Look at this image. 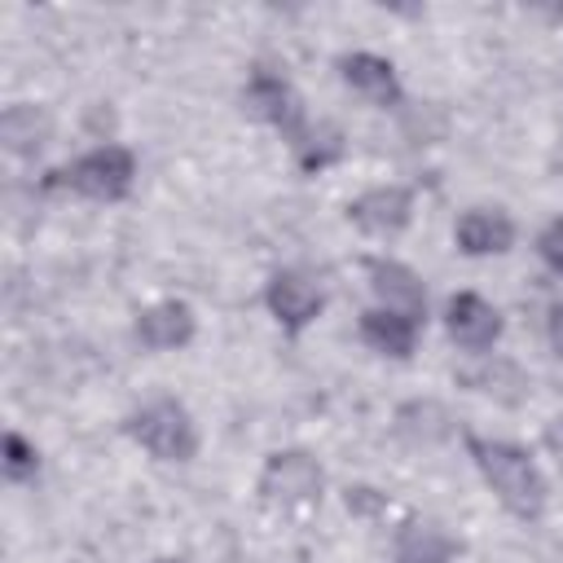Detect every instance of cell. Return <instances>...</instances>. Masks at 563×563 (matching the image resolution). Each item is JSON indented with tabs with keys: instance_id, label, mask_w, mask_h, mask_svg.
<instances>
[{
	"instance_id": "cell-17",
	"label": "cell",
	"mask_w": 563,
	"mask_h": 563,
	"mask_svg": "<svg viewBox=\"0 0 563 563\" xmlns=\"http://www.w3.org/2000/svg\"><path fill=\"white\" fill-rule=\"evenodd\" d=\"M295 158L303 172H325L330 163L343 158V132L334 123H312L308 136L295 145Z\"/></svg>"
},
{
	"instance_id": "cell-7",
	"label": "cell",
	"mask_w": 563,
	"mask_h": 563,
	"mask_svg": "<svg viewBox=\"0 0 563 563\" xmlns=\"http://www.w3.org/2000/svg\"><path fill=\"white\" fill-rule=\"evenodd\" d=\"M347 220L365 238H396L413 220V189L409 185H374L347 202Z\"/></svg>"
},
{
	"instance_id": "cell-5",
	"label": "cell",
	"mask_w": 563,
	"mask_h": 563,
	"mask_svg": "<svg viewBox=\"0 0 563 563\" xmlns=\"http://www.w3.org/2000/svg\"><path fill=\"white\" fill-rule=\"evenodd\" d=\"M321 493H325V471L312 453H303V449L268 453V462L260 471V497L268 506L303 510V506H317Z\"/></svg>"
},
{
	"instance_id": "cell-22",
	"label": "cell",
	"mask_w": 563,
	"mask_h": 563,
	"mask_svg": "<svg viewBox=\"0 0 563 563\" xmlns=\"http://www.w3.org/2000/svg\"><path fill=\"white\" fill-rule=\"evenodd\" d=\"M154 563H185V559H154Z\"/></svg>"
},
{
	"instance_id": "cell-8",
	"label": "cell",
	"mask_w": 563,
	"mask_h": 563,
	"mask_svg": "<svg viewBox=\"0 0 563 563\" xmlns=\"http://www.w3.org/2000/svg\"><path fill=\"white\" fill-rule=\"evenodd\" d=\"M365 282H369L378 308L413 317V321H427V286L409 264L387 260V255H369L365 260Z\"/></svg>"
},
{
	"instance_id": "cell-3",
	"label": "cell",
	"mask_w": 563,
	"mask_h": 563,
	"mask_svg": "<svg viewBox=\"0 0 563 563\" xmlns=\"http://www.w3.org/2000/svg\"><path fill=\"white\" fill-rule=\"evenodd\" d=\"M123 431L154 457V462H194L198 457V427L194 413L176 396H154L128 413Z\"/></svg>"
},
{
	"instance_id": "cell-10",
	"label": "cell",
	"mask_w": 563,
	"mask_h": 563,
	"mask_svg": "<svg viewBox=\"0 0 563 563\" xmlns=\"http://www.w3.org/2000/svg\"><path fill=\"white\" fill-rule=\"evenodd\" d=\"M132 330H136L141 347H150V352H176V347L194 343L198 317H194V308L185 299H158V303H150V308L136 312V325Z\"/></svg>"
},
{
	"instance_id": "cell-11",
	"label": "cell",
	"mask_w": 563,
	"mask_h": 563,
	"mask_svg": "<svg viewBox=\"0 0 563 563\" xmlns=\"http://www.w3.org/2000/svg\"><path fill=\"white\" fill-rule=\"evenodd\" d=\"M453 242L462 255L484 260V255H506L515 246V220L501 207H471L453 224Z\"/></svg>"
},
{
	"instance_id": "cell-4",
	"label": "cell",
	"mask_w": 563,
	"mask_h": 563,
	"mask_svg": "<svg viewBox=\"0 0 563 563\" xmlns=\"http://www.w3.org/2000/svg\"><path fill=\"white\" fill-rule=\"evenodd\" d=\"M242 110L246 114H255L260 123H268V128H277L286 141H290V150L308 136V114H303V97L295 92V84L286 79V75H277V70H268V66H255L251 75H246V84H242Z\"/></svg>"
},
{
	"instance_id": "cell-19",
	"label": "cell",
	"mask_w": 563,
	"mask_h": 563,
	"mask_svg": "<svg viewBox=\"0 0 563 563\" xmlns=\"http://www.w3.org/2000/svg\"><path fill=\"white\" fill-rule=\"evenodd\" d=\"M532 251H537V260H541L554 277H563V216H554V220H545V224L537 229Z\"/></svg>"
},
{
	"instance_id": "cell-16",
	"label": "cell",
	"mask_w": 563,
	"mask_h": 563,
	"mask_svg": "<svg viewBox=\"0 0 563 563\" xmlns=\"http://www.w3.org/2000/svg\"><path fill=\"white\" fill-rule=\"evenodd\" d=\"M396 431L409 440V444H444L453 435V413L440 405V400H405L396 409Z\"/></svg>"
},
{
	"instance_id": "cell-12",
	"label": "cell",
	"mask_w": 563,
	"mask_h": 563,
	"mask_svg": "<svg viewBox=\"0 0 563 563\" xmlns=\"http://www.w3.org/2000/svg\"><path fill=\"white\" fill-rule=\"evenodd\" d=\"M339 79L356 92V97H365V101H374V106H400V79H396V66L387 62V57H378V53H343L339 57Z\"/></svg>"
},
{
	"instance_id": "cell-1",
	"label": "cell",
	"mask_w": 563,
	"mask_h": 563,
	"mask_svg": "<svg viewBox=\"0 0 563 563\" xmlns=\"http://www.w3.org/2000/svg\"><path fill=\"white\" fill-rule=\"evenodd\" d=\"M462 440H466V453L479 466L484 484L497 493V501L515 519H541V510L550 501V484H545L541 466L532 462V453L510 444V440H488V435H475V431H466Z\"/></svg>"
},
{
	"instance_id": "cell-18",
	"label": "cell",
	"mask_w": 563,
	"mask_h": 563,
	"mask_svg": "<svg viewBox=\"0 0 563 563\" xmlns=\"http://www.w3.org/2000/svg\"><path fill=\"white\" fill-rule=\"evenodd\" d=\"M0 466H4V479L9 484H31L40 475V449L22 431H4V457H0Z\"/></svg>"
},
{
	"instance_id": "cell-2",
	"label": "cell",
	"mask_w": 563,
	"mask_h": 563,
	"mask_svg": "<svg viewBox=\"0 0 563 563\" xmlns=\"http://www.w3.org/2000/svg\"><path fill=\"white\" fill-rule=\"evenodd\" d=\"M132 180H136V154L119 141H106V145L79 154L75 163L48 172L40 185L44 189H70L88 202H123L132 194Z\"/></svg>"
},
{
	"instance_id": "cell-20",
	"label": "cell",
	"mask_w": 563,
	"mask_h": 563,
	"mask_svg": "<svg viewBox=\"0 0 563 563\" xmlns=\"http://www.w3.org/2000/svg\"><path fill=\"white\" fill-rule=\"evenodd\" d=\"M343 501H347V510H352V515H378V510L387 506V497H383L378 488H369V484L347 488V497H343Z\"/></svg>"
},
{
	"instance_id": "cell-15",
	"label": "cell",
	"mask_w": 563,
	"mask_h": 563,
	"mask_svg": "<svg viewBox=\"0 0 563 563\" xmlns=\"http://www.w3.org/2000/svg\"><path fill=\"white\" fill-rule=\"evenodd\" d=\"M48 132H53L48 114H44L40 106H31V101H13V106H4V114H0V141H4V150L18 154V158L35 154V150L48 141Z\"/></svg>"
},
{
	"instance_id": "cell-14",
	"label": "cell",
	"mask_w": 563,
	"mask_h": 563,
	"mask_svg": "<svg viewBox=\"0 0 563 563\" xmlns=\"http://www.w3.org/2000/svg\"><path fill=\"white\" fill-rule=\"evenodd\" d=\"M457 541L435 523V519H405L391 537V554L396 563H453L457 559Z\"/></svg>"
},
{
	"instance_id": "cell-9",
	"label": "cell",
	"mask_w": 563,
	"mask_h": 563,
	"mask_svg": "<svg viewBox=\"0 0 563 563\" xmlns=\"http://www.w3.org/2000/svg\"><path fill=\"white\" fill-rule=\"evenodd\" d=\"M444 330H449V339H453L462 352L484 356V352L501 339V312H497L484 295L457 290V295H449V303H444Z\"/></svg>"
},
{
	"instance_id": "cell-13",
	"label": "cell",
	"mask_w": 563,
	"mask_h": 563,
	"mask_svg": "<svg viewBox=\"0 0 563 563\" xmlns=\"http://www.w3.org/2000/svg\"><path fill=\"white\" fill-rule=\"evenodd\" d=\"M356 330H361V339H365L374 352H383V356H391V361H409V356H413V347H418L422 321L400 317V312H387V308H378V303H374V308H365V312H361Z\"/></svg>"
},
{
	"instance_id": "cell-21",
	"label": "cell",
	"mask_w": 563,
	"mask_h": 563,
	"mask_svg": "<svg viewBox=\"0 0 563 563\" xmlns=\"http://www.w3.org/2000/svg\"><path fill=\"white\" fill-rule=\"evenodd\" d=\"M545 343L554 347V356H563V299L550 303V312H545Z\"/></svg>"
},
{
	"instance_id": "cell-6",
	"label": "cell",
	"mask_w": 563,
	"mask_h": 563,
	"mask_svg": "<svg viewBox=\"0 0 563 563\" xmlns=\"http://www.w3.org/2000/svg\"><path fill=\"white\" fill-rule=\"evenodd\" d=\"M264 303L273 312V321L286 330V334H299L308 330L321 308H325V290L303 273V268H282L264 282Z\"/></svg>"
}]
</instances>
